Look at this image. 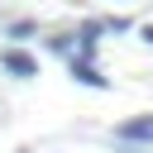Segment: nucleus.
I'll list each match as a JSON object with an SVG mask.
<instances>
[{
  "instance_id": "nucleus-1",
  "label": "nucleus",
  "mask_w": 153,
  "mask_h": 153,
  "mask_svg": "<svg viewBox=\"0 0 153 153\" xmlns=\"http://www.w3.org/2000/svg\"><path fill=\"white\" fill-rule=\"evenodd\" d=\"M115 139H120V143H153V115H134V120H124V124L115 129Z\"/></svg>"
},
{
  "instance_id": "nucleus-5",
  "label": "nucleus",
  "mask_w": 153,
  "mask_h": 153,
  "mask_svg": "<svg viewBox=\"0 0 153 153\" xmlns=\"http://www.w3.org/2000/svg\"><path fill=\"white\" fill-rule=\"evenodd\" d=\"M143 43H153V24H143Z\"/></svg>"
},
{
  "instance_id": "nucleus-4",
  "label": "nucleus",
  "mask_w": 153,
  "mask_h": 153,
  "mask_svg": "<svg viewBox=\"0 0 153 153\" xmlns=\"http://www.w3.org/2000/svg\"><path fill=\"white\" fill-rule=\"evenodd\" d=\"M29 33H33V24H29V19H19V24H10V38H29Z\"/></svg>"
},
{
  "instance_id": "nucleus-2",
  "label": "nucleus",
  "mask_w": 153,
  "mask_h": 153,
  "mask_svg": "<svg viewBox=\"0 0 153 153\" xmlns=\"http://www.w3.org/2000/svg\"><path fill=\"white\" fill-rule=\"evenodd\" d=\"M0 67H5L10 76H38V62H33L24 48H5V53H0Z\"/></svg>"
},
{
  "instance_id": "nucleus-3",
  "label": "nucleus",
  "mask_w": 153,
  "mask_h": 153,
  "mask_svg": "<svg viewBox=\"0 0 153 153\" xmlns=\"http://www.w3.org/2000/svg\"><path fill=\"white\" fill-rule=\"evenodd\" d=\"M72 76H76L81 86H96V91H105V86H110V81H105V76H100V72H96L86 57H72Z\"/></svg>"
}]
</instances>
